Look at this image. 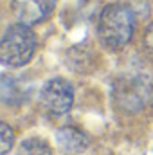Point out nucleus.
<instances>
[{
	"label": "nucleus",
	"instance_id": "f257e3e1",
	"mask_svg": "<svg viewBox=\"0 0 153 155\" xmlns=\"http://www.w3.org/2000/svg\"><path fill=\"white\" fill-rule=\"evenodd\" d=\"M133 29H135L133 11L122 4L106 5L99 16V22H97L99 38L112 51L122 49L132 40Z\"/></svg>",
	"mask_w": 153,
	"mask_h": 155
},
{
	"label": "nucleus",
	"instance_id": "f03ea898",
	"mask_svg": "<svg viewBox=\"0 0 153 155\" xmlns=\"http://www.w3.org/2000/svg\"><path fill=\"white\" fill-rule=\"evenodd\" d=\"M36 51V35L27 24L11 25L0 43V60L7 67H22L29 63Z\"/></svg>",
	"mask_w": 153,
	"mask_h": 155
},
{
	"label": "nucleus",
	"instance_id": "7ed1b4c3",
	"mask_svg": "<svg viewBox=\"0 0 153 155\" xmlns=\"http://www.w3.org/2000/svg\"><path fill=\"white\" fill-rule=\"evenodd\" d=\"M41 107L50 116H63L72 108L74 103V88L63 78H52L45 83L40 94Z\"/></svg>",
	"mask_w": 153,
	"mask_h": 155
},
{
	"label": "nucleus",
	"instance_id": "20e7f679",
	"mask_svg": "<svg viewBox=\"0 0 153 155\" xmlns=\"http://www.w3.org/2000/svg\"><path fill=\"white\" fill-rule=\"evenodd\" d=\"M150 90L151 88H150V83H148L146 76H141V74L139 76H128L117 83L115 99L122 108H126L130 112H137L146 103Z\"/></svg>",
	"mask_w": 153,
	"mask_h": 155
},
{
	"label": "nucleus",
	"instance_id": "39448f33",
	"mask_svg": "<svg viewBox=\"0 0 153 155\" xmlns=\"http://www.w3.org/2000/svg\"><path fill=\"white\" fill-rule=\"evenodd\" d=\"M56 2L58 0H13L11 7L16 20H20L22 24L33 25L45 20L52 13V9L56 7Z\"/></svg>",
	"mask_w": 153,
	"mask_h": 155
},
{
	"label": "nucleus",
	"instance_id": "423d86ee",
	"mask_svg": "<svg viewBox=\"0 0 153 155\" xmlns=\"http://www.w3.org/2000/svg\"><path fill=\"white\" fill-rule=\"evenodd\" d=\"M56 144L63 155H79L88 146L86 135L74 126H65L56 132Z\"/></svg>",
	"mask_w": 153,
	"mask_h": 155
},
{
	"label": "nucleus",
	"instance_id": "0eeeda50",
	"mask_svg": "<svg viewBox=\"0 0 153 155\" xmlns=\"http://www.w3.org/2000/svg\"><path fill=\"white\" fill-rule=\"evenodd\" d=\"M18 155H52V150L47 141L40 137H31L18 146Z\"/></svg>",
	"mask_w": 153,
	"mask_h": 155
},
{
	"label": "nucleus",
	"instance_id": "6e6552de",
	"mask_svg": "<svg viewBox=\"0 0 153 155\" xmlns=\"http://www.w3.org/2000/svg\"><path fill=\"white\" fill-rule=\"evenodd\" d=\"M0 141H2V155H5L15 143V134L5 123H2V126H0Z\"/></svg>",
	"mask_w": 153,
	"mask_h": 155
},
{
	"label": "nucleus",
	"instance_id": "1a4fd4ad",
	"mask_svg": "<svg viewBox=\"0 0 153 155\" xmlns=\"http://www.w3.org/2000/svg\"><path fill=\"white\" fill-rule=\"evenodd\" d=\"M142 45H144V49H146L148 56H151V58H153V24L148 27V29H146V33H144Z\"/></svg>",
	"mask_w": 153,
	"mask_h": 155
}]
</instances>
